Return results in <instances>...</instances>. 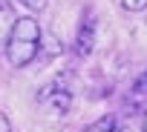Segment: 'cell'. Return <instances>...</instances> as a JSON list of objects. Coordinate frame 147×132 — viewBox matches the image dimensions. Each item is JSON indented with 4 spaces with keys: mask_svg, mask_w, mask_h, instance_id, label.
Returning a JSON list of instances; mask_svg holds the SVG:
<instances>
[{
    "mask_svg": "<svg viewBox=\"0 0 147 132\" xmlns=\"http://www.w3.org/2000/svg\"><path fill=\"white\" fill-rule=\"evenodd\" d=\"M84 132H115V118H113V115H104V118L92 121Z\"/></svg>",
    "mask_w": 147,
    "mask_h": 132,
    "instance_id": "5b68a950",
    "label": "cell"
},
{
    "mask_svg": "<svg viewBox=\"0 0 147 132\" xmlns=\"http://www.w3.org/2000/svg\"><path fill=\"white\" fill-rule=\"evenodd\" d=\"M118 6L124 12H141V9H147V0H118Z\"/></svg>",
    "mask_w": 147,
    "mask_h": 132,
    "instance_id": "8992f818",
    "label": "cell"
},
{
    "mask_svg": "<svg viewBox=\"0 0 147 132\" xmlns=\"http://www.w3.org/2000/svg\"><path fill=\"white\" fill-rule=\"evenodd\" d=\"M40 101H43V103H49V106H52L55 112H61V115H66V112H69V106H72V95H69L66 89H43Z\"/></svg>",
    "mask_w": 147,
    "mask_h": 132,
    "instance_id": "3957f363",
    "label": "cell"
},
{
    "mask_svg": "<svg viewBox=\"0 0 147 132\" xmlns=\"http://www.w3.org/2000/svg\"><path fill=\"white\" fill-rule=\"evenodd\" d=\"M0 132H12V123H9V118L0 112Z\"/></svg>",
    "mask_w": 147,
    "mask_h": 132,
    "instance_id": "ba28073f",
    "label": "cell"
},
{
    "mask_svg": "<svg viewBox=\"0 0 147 132\" xmlns=\"http://www.w3.org/2000/svg\"><path fill=\"white\" fill-rule=\"evenodd\" d=\"M15 23H18L15 9H12L9 3H3V0H0V46H3V49H6L12 32H15Z\"/></svg>",
    "mask_w": 147,
    "mask_h": 132,
    "instance_id": "277c9868",
    "label": "cell"
},
{
    "mask_svg": "<svg viewBox=\"0 0 147 132\" xmlns=\"http://www.w3.org/2000/svg\"><path fill=\"white\" fill-rule=\"evenodd\" d=\"M40 49V26L35 17H18L15 23V32L6 43V60L15 66V69H23V66H29L35 60Z\"/></svg>",
    "mask_w": 147,
    "mask_h": 132,
    "instance_id": "6da1fadb",
    "label": "cell"
},
{
    "mask_svg": "<svg viewBox=\"0 0 147 132\" xmlns=\"http://www.w3.org/2000/svg\"><path fill=\"white\" fill-rule=\"evenodd\" d=\"M141 132H147V112H144V118H141Z\"/></svg>",
    "mask_w": 147,
    "mask_h": 132,
    "instance_id": "9c48e42d",
    "label": "cell"
},
{
    "mask_svg": "<svg viewBox=\"0 0 147 132\" xmlns=\"http://www.w3.org/2000/svg\"><path fill=\"white\" fill-rule=\"evenodd\" d=\"M92 43H95V20L87 17L78 29V37H75V52L78 55H90L92 52Z\"/></svg>",
    "mask_w": 147,
    "mask_h": 132,
    "instance_id": "7a4b0ae2",
    "label": "cell"
},
{
    "mask_svg": "<svg viewBox=\"0 0 147 132\" xmlns=\"http://www.w3.org/2000/svg\"><path fill=\"white\" fill-rule=\"evenodd\" d=\"M18 3H20V0H18Z\"/></svg>",
    "mask_w": 147,
    "mask_h": 132,
    "instance_id": "30bf717a",
    "label": "cell"
},
{
    "mask_svg": "<svg viewBox=\"0 0 147 132\" xmlns=\"http://www.w3.org/2000/svg\"><path fill=\"white\" fill-rule=\"evenodd\" d=\"M136 92H138V95H147V72L136 81Z\"/></svg>",
    "mask_w": 147,
    "mask_h": 132,
    "instance_id": "52a82bcc",
    "label": "cell"
}]
</instances>
